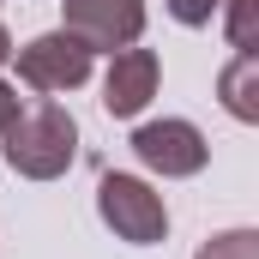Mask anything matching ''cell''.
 Instances as JSON below:
<instances>
[{"label": "cell", "mask_w": 259, "mask_h": 259, "mask_svg": "<svg viewBox=\"0 0 259 259\" xmlns=\"http://www.w3.org/2000/svg\"><path fill=\"white\" fill-rule=\"evenodd\" d=\"M0 139H6L12 175H24V181H55V175L72 169V157H78V121L66 115L61 103H24V115L0 133Z\"/></svg>", "instance_id": "cell-1"}, {"label": "cell", "mask_w": 259, "mask_h": 259, "mask_svg": "<svg viewBox=\"0 0 259 259\" xmlns=\"http://www.w3.org/2000/svg\"><path fill=\"white\" fill-rule=\"evenodd\" d=\"M97 217L121 241H133V247H157L169 235V205H163V193L151 181H139V175H115V169L97 181Z\"/></svg>", "instance_id": "cell-2"}, {"label": "cell", "mask_w": 259, "mask_h": 259, "mask_svg": "<svg viewBox=\"0 0 259 259\" xmlns=\"http://www.w3.org/2000/svg\"><path fill=\"white\" fill-rule=\"evenodd\" d=\"M12 61H18V78H24L30 91L61 97V91H78V84L91 78L97 55H91L72 30H42V36H30L24 49H12Z\"/></svg>", "instance_id": "cell-3"}, {"label": "cell", "mask_w": 259, "mask_h": 259, "mask_svg": "<svg viewBox=\"0 0 259 259\" xmlns=\"http://www.w3.org/2000/svg\"><path fill=\"white\" fill-rule=\"evenodd\" d=\"M133 157L163 181H187V175H199L211 163V145H205V133L193 121H145L133 133Z\"/></svg>", "instance_id": "cell-4"}, {"label": "cell", "mask_w": 259, "mask_h": 259, "mask_svg": "<svg viewBox=\"0 0 259 259\" xmlns=\"http://www.w3.org/2000/svg\"><path fill=\"white\" fill-rule=\"evenodd\" d=\"M66 24L91 55H115V49H133L139 30H145V0H61Z\"/></svg>", "instance_id": "cell-5"}, {"label": "cell", "mask_w": 259, "mask_h": 259, "mask_svg": "<svg viewBox=\"0 0 259 259\" xmlns=\"http://www.w3.org/2000/svg\"><path fill=\"white\" fill-rule=\"evenodd\" d=\"M157 78H163V66L151 49H115V61L103 72V109L115 115V121H133L151 97H157Z\"/></svg>", "instance_id": "cell-6"}, {"label": "cell", "mask_w": 259, "mask_h": 259, "mask_svg": "<svg viewBox=\"0 0 259 259\" xmlns=\"http://www.w3.org/2000/svg\"><path fill=\"white\" fill-rule=\"evenodd\" d=\"M217 97L235 121H259V55H235L217 72Z\"/></svg>", "instance_id": "cell-7"}, {"label": "cell", "mask_w": 259, "mask_h": 259, "mask_svg": "<svg viewBox=\"0 0 259 259\" xmlns=\"http://www.w3.org/2000/svg\"><path fill=\"white\" fill-rule=\"evenodd\" d=\"M217 12H223L229 49L235 55H253V42H259V0H217Z\"/></svg>", "instance_id": "cell-8"}, {"label": "cell", "mask_w": 259, "mask_h": 259, "mask_svg": "<svg viewBox=\"0 0 259 259\" xmlns=\"http://www.w3.org/2000/svg\"><path fill=\"white\" fill-rule=\"evenodd\" d=\"M193 259H259V235L253 229H223V235H211Z\"/></svg>", "instance_id": "cell-9"}, {"label": "cell", "mask_w": 259, "mask_h": 259, "mask_svg": "<svg viewBox=\"0 0 259 259\" xmlns=\"http://www.w3.org/2000/svg\"><path fill=\"white\" fill-rule=\"evenodd\" d=\"M163 6H169V18H175V24H187V30L211 24V12H217V0H163Z\"/></svg>", "instance_id": "cell-10"}, {"label": "cell", "mask_w": 259, "mask_h": 259, "mask_svg": "<svg viewBox=\"0 0 259 259\" xmlns=\"http://www.w3.org/2000/svg\"><path fill=\"white\" fill-rule=\"evenodd\" d=\"M18 115H24V97H18V84H6V78H0V133L12 127Z\"/></svg>", "instance_id": "cell-11"}, {"label": "cell", "mask_w": 259, "mask_h": 259, "mask_svg": "<svg viewBox=\"0 0 259 259\" xmlns=\"http://www.w3.org/2000/svg\"><path fill=\"white\" fill-rule=\"evenodd\" d=\"M12 61V30H6V24H0V66Z\"/></svg>", "instance_id": "cell-12"}]
</instances>
